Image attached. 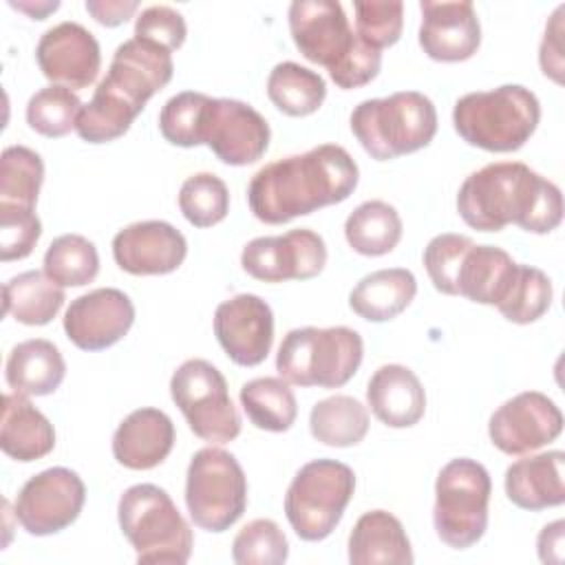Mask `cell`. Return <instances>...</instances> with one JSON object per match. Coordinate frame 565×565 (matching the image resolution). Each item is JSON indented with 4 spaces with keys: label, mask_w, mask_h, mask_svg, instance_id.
Segmentation results:
<instances>
[{
    "label": "cell",
    "mask_w": 565,
    "mask_h": 565,
    "mask_svg": "<svg viewBox=\"0 0 565 565\" xmlns=\"http://www.w3.org/2000/svg\"><path fill=\"white\" fill-rule=\"evenodd\" d=\"M358 179V163L342 146L320 143L263 166L247 185V203L258 221L282 225L347 201Z\"/></svg>",
    "instance_id": "obj_1"
},
{
    "label": "cell",
    "mask_w": 565,
    "mask_h": 565,
    "mask_svg": "<svg viewBox=\"0 0 565 565\" xmlns=\"http://www.w3.org/2000/svg\"><path fill=\"white\" fill-rule=\"evenodd\" d=\"M457 212L479 232H499L512 223L532 234H550L563 221V194L525 163L497 161L463 179Z\"/></svg>",
    "instance_id": "obj_2"
},
{
    "label": "cell",
    "mask_w": 565,
    "mask_h": 565,
    "mask_svg": "<svg viewBox=\"0 0 565 565\" xmlns=\"http://www.w3.org/2000/svg\"><path fill=\"white\" fill-rule=\"evenodd\" d=\"M294 44L313 64L329 71L335 86L360 88L377 77L382 53L364 44L335 0H296L289 4Z\"/></svg>",
    "instance_id": "obj_3"
},
{
    "label": "cell",
    "mask_w": 565,
    "mask_h": 565,
    "mask_svg": "<svg viewBox=\"0 0 565 565\" xmlns=\"http://www.w3.org/2000/svg\"><path fill=\"white\" fill-rule=\"evenodd\" d=\"M541 121L539 97L521 84L466 93L455 102L457 135L488 152H514L534 135Z\"/></svg>",
    "instance_id": "obj_4"
},
{
    "label": "cell",
    "mask_w": 565,
    "mask_h": 565,
    "mask_svg": "<svg viewBox=\"0 0 565 565\" xmlns=\"http://www.w3.org/2000/svg\"><path fill=\"white\" fill-rule=\"evenodd\" d=\"M351 130L360 146L377 161L426 148L437 132V110L419 90L364 99L351 113Z\"/></svg>",
    "instance_id": "obj_5"
},
{
    "label": "cell",
    "mask_w": 565,
    "mask_h": 565,
    "mask_svg": "<svg viewBox=\"0 0 565 565\" xmlns=\"http://www.w3.org/2000/svg\"><path fill=\"white\" fill-rule=\"evenodd\" d=\"M117 519L137 552V563L183 565L190 561L192 530L163 488L154 483L130 486L119 497Z\"/></svg>",
    "instance_id": "obj_6"
},
{
    "label": "cell",
    "mask_w": 565,
    "mask_h": 565,
    "mask_svg": "<svg viewBox=\"0 0 565 565\" xmlns=\"http://www.w3.org/2000/svg\"><path fill=\"white\" fill-rule=\"evenodd\" d=\"M364 355L362 335L349 327L291 329L276 353V371L296 386L338 388L360 369Z\"/></svg>",
    "instance_id": "obj_7"
},
{
    "label": "cell",
    "mask_w": 565,
    "mask_h": 565,
    "mask_svg": "<svg viewBox=\"0 0 565 565\" xmlns=\"http://www.w3.org/2000/svg\"><path fill=\"white\" fill-rule=\"evenodd\" d=\"M490 494L492 481L483 463L468 457L450 459L435 481L437 536L452 550L472 547L488 530Z\"/></svg>",
    "instance_id": "obj_8"
},
{
    "label": "cell",
    "mask_w": 565,
    "mask_h": 565,
    "mask_svg": "<svg viewBox=\"0 0 565 565\" xmlns=\"http://www.w3.org/2000/svg\"><path fill=\"white\" fill-rule=\"evenodd\" d=\"M355 492L353 470L335 459H313L291 479L285 514L302 541H322L340 523Z\"/></svg>",
    "instance_id": "obj_9"
},
{
    "label": "cell",
    "mask_w": 565,
    "mask_h": 565,
    "mask_svg": "<svg viewBox=\"0 0 565 565\" xmlns=\"http://www.w3.org/2000/svg\"><path fill=\"white\" fill-rule=\"evenodd\" d=\"M185 505L196 527L230 530L247 508V477L238 459L214 446L196 450L185 475Z\"/></svg>",
    "instance_id": "obj_10"
},
{
    "label": "cell",
    "mask_w": 565,
    "mask_h": 565,
    "mask_svg": "<svg viewBox=\"0 0 565 565\" xmlns=\"http://www.w3.org/2000/svg\"><path fill=\"white\" fill-rule=\"evenodd\" d=\"M170 395L199 439L227 444L241 435V415L223 373L212 362L185 360L170 377Z\"/></svg>",
    "instance_id": "obj_11"
},
{
    "label": "cell",
    "mask_w": 565,
    "mask_h": 565,
    "mask_svg": "<svg viewBox=\"0 0 565 565\" xmlns=\"http://www.w3.org/2000/svg\"><path fill=\"white\" fill-rule=\"evenodd\" d=\"M86 501L82 477L64 466L33 475L18 492L13 514L31 536H49L77 521Z\"/></svg>",
    "instance_id": "obj_12"
},
{
    "label": "cell",
    "mask_w": 565,
    "mask_h": 565,
    "mask_svg": "<svg viewBox=\"0 0 565 565\" xmlns=\"http://www.w3.org/2000/svg\"><path fill=\"white\" fill-rule=\"evenodd\" d=\"M269 139V124L254 106L238 99L210 97L201 124V146L205 143L218 161L249 166L267 152Z\"/></svg>",
    "instance_id": "obj_13"
},
{
    "label": "cell",
    "mask_w": 565,
    "mask_h": 565,
    "mask_svg": "<svg viewBox=\"0 0 565 565\" xmlns=\"http://www.w3.org/2000/svg\"><path fill=\"white\" fill-rule=\"evenodd\" d=\"M243 269L263 282L309 280L327 265V245L309 227L252 238L241 252Z\"/></svg>",
    "instance_id": "obj_14"
},
{
    "label": "cell",
    "mask_w": 565,
    "mask_h": 565,
    "mask_svg": "<svg viewBox=\"0 0 565 565\" xmlns=\"http://www.w3.org/2000/svg\"><path fill=\"white\" fill-rule=\"evenodd\" d=\"M563 430V413L541 391H523L503 402L488 422L490 441L505 455H527L554 441Z\"/></svg>",
    "instance_id": "obj_15"
},
{
    "label": "cell",
    "mask_w": 565,
    "mask_h": 565,
    "mask_svg": "<svg viewBox=\"0 0 565 565\" xmlns=\"http://www.w3.org/2000/svg\"><path fill=\"white\" fill-rule=\"evenodd\" d=\"M214 335L238 366H258L271 351L274 313L256 294H236L214 311Z\"/></svg>",
    "instance_id": "obj_16"
},
{
    "label": "cell",
    "mask_w": 565,
    "mask_h": 565,
    "mask_svg": "<svg viewBox=\"0 0 565 565\" xmlns=\"http://www.w3.org/2000/svg\"><path fill=\"white\" fill-rule=\"evenodd\" d=\"M35 60L49 82L79 90L97 79L102 51L97 38L86 26L66 20L42 33Z\"/></svg>",
    "instance_id": "obj_17"
},
{
    "label": "cell",
    "mask_w": 565,
    "mask_h": 565,
    "mask_svg": "<svg viewBox=\"0 0 565 565\" xmlns=\"http://www.w3.org/2000/svg\"><path fill=\"white\" fill-rule=\"evenodd\" d=\"M135 322L132 300L115 287H99L71 300L64 313L66 338L82 351L117 344Z\"/></svg>",
    "instance_id": "obj_18"
},
{
    "label": "cell",
    "mask_w": 565,
    "mask_h": 565,
    "mask_svg": "<svg viewBox=\"0 0 565 565\" xmlns=\"http://www.w3.org/2000/svg\"><path fill=\"white\" fill-rule=\"evenodd\" d=\"M188 254L185 236L166 221H137L113 238V258L132 276H163L181 267Z\"/></svg>",
    "instance_id": "obj_19"
},
{
    "label": "cell",
    "mask_w": 565,
    "mask_h": 565,
    "mask_svg": "<svg viewBox=\"0 0 565 565\" xmlns=\"http://www.w3.org/2000/svg\"><path fill=\"white\" fill-rule=\"evenodd\" d=\"M419 46L435 62H463L481 44V24L470 0H422Z\"/></svg>",
    "instance_id": "obj_20"
},
{
    "label": "cell",
    "mask_w": 565,
    "mask_h": 565,
    "mask_svg": "<svg viewBox=\"0 0 565 565\" xmlns=\"http://www.w3.org/2000/svg\"><path fill=\"white\" fill-rule=\"evenodd\" d=\"M172 73L174 64L168 49L130 38L115 49L106 79L143 108L146 102L172 79Z\"/></svg>",
    "instance_id": "obj_21"
},
{
    "label": "cell",
    "mask_w": 565,
    "mask_h": 565,
    "mask_svg": "<svg viewBox=\"0 0 565 565\" xmlns=\"http://www.w3.org/2000/svg\"><path fill=\"white\" fill-rule=\"evenodd\" d=\"M174 446V424L159 408H137L121 419L113 435V457L130 470H150L163 463Z\"/></svg>",
    "instance_id": "obj_22"
},
{
    "label": "cell",
    "mask_w": 565,
    "mask_h": 565,
    "mask_svg": "<svg viewBox=\"0 0 565 565\" xmlns=\"http://www.w3.org/2000/svg\"><path fill=\"white\" fill-rule=\"evenodd\" d=\"M373 415L391 428H411L426 413V393L419 377L404 364L380 366L366 384Z\"/></svg>",
    "instance_id": "obj_23"
},
{
    "label": "cell",
    "mask_w": 565,
    "mask_h": 565,
    "mask_svg": "<svg viewBox=\"0 0 565 565\" xmlns=\"http://www.w3.org/2000/svg\"><path fill=\"white\" fill-rule=\"evenodd\" d=\"M563 450H547L541 455L516 459L505 470V494L508 499L530 512L556 508L565 503L563 483Z\"/></svg>",
    "instance_id": "obj_24"
},
{
    "label": "cell",
    "mask_w": 565,
    "mask_h": 565,
    "mask_svg": "<svg viewBox=\"0 0 565 565\" xmlns=\"http://www.w3.org/2000/svg\"><path fill=\"white\" fill-rule=\"evenodd\" d=\"M413 547L402 521L386 510L364 512L349 534L351 565H413Z\"/></svg>",
    "instance_id": "obj_25"
},
{
    "label": "cell",
    "mask_w": 565,
    "mask_h": 565,
    "mask_svg": "<svg viewBox=\"0 0 565 565\" xmlns=\"http://www.w3.org/2000/svg\"><path fill=\"white\" fill-rule=\"evenodd\" d=\"M0 448L7 457L29 463L46 457L55 448V428L26 395L7 393L2 399Z\"/></svg>",
    "instance_id": "obj_26"
},
{
    "label": "cell",
    "mask_w": 565,
    "mask_h": 565,
    "mask_svg": "<svg viewBox=\"0 0 565 565\" xmlns=\"http://www.w3.org/2000/svg\"><path fill=\"white\" fill-rule=\"evenodd\" d=\"M7 384L26 397H44L60 388L66 375V362L60 349L44 338L15 344L7 358Z\"/></svg>",
    "instance_id": "obj_27"
},
{
    "label": "cell",
    "mask_w": 565,
    "mask_h": 565,
    "mask_svg": "<svg viewBox=\"0 0 565 565\" xmlns=\"http://www.w3.org/2000/svg\"><path fill=\"white\" fill-rule=\"evenodd\" d=\"M417 280L404 267L377 269L358 280L349 294L353 313L369 322H386L397 318L415 298Z\"/></svg>",
    "instance_id": "obj_28"
},
{
    "label": "cell",
    "mask_w": 565,
    "mask_h": 565,
    "mask_svg": "<svg viewBox=\"0 0 565 565\" xmlns=\"http://www.w3.org/2000/svg\"><path fill=\"white\" fill-rule=\"evenodd\" d=\"M514 271L516 263L505 249L472 243L457 274V296L497 307L505 296Z\"/></svg>",
    "instance_id": "obj_29"
},
{
    "label": "cell",
    "mask_w": 565,
    "mask_h": 565,
    "mask_svg": "<svg viewBox=\"0 0 565 565\" xmlns=\"http://www.w3.org/2000/svg\"><path fill=\"white\" fill-rule=\"evenodd\" d=\"M64 300V287L38 269L22 271L2 287L4 316H13L29 327L49 324L60 313Z\"/></svg>",
    "instance_id": "obj_30"
},
{
    "label": "cell",
    "mask_w": 565,
    "mask_h": 565,
    "mask_svg": "<svg viewBox=\"0 0 565 565\" xmlns=\"http://www.w3.org/2000/svg\"><path fill=\"white\" fill-rule=\"evenodd\" d=\"M141 110V106H137L124 90L104 77L97 84L90 102L82 106L75 130L79 139L88 143H106L128 132Z\"/></svg>",
    "instance_id": "obj_31"
},
{
    "label": "cell",
    "mask_w": 565,
    "mask_h": 565,
    "mask_svg": "<svg viewBox=\"0 0 565 565\" xmlns=\"http://www.w3.org/2000/svg\"><path fill=\"white\" fill-rule=\"evenodd\" d=\"M344 238L362 256H384L402 238L399 212L380 199L360 203L344 221Z\"/></svg>",
    "instance_id": "obj_32"
},
{
    "label": "cell",
    "mask_w": 565,
    "mask_h": 565,
    "mask_svg": "<svg viewBox=\"0 0 565 565\" xmlns=\"http://www.w3.org/2000/svg\"><path fill=\"white\" fill-rule=\"evenodd\" d=\"M309 430L324 446L349 448L366 437L369 411L351 395H331L313 404Z\"/></svg>",
    "instance_id": "obj_33"
},
{
    "label": "cell",
    "mask_w": 565,
    "mask_h": 565,
    "mask_svg": "<svg viewBox=\"0 0 565 565\" xmlns=\"http://www.w3.org/2000/svg\"><path fill=\"white\" fill-rule=\"evenodd\" d=\"M241 406L247 419L269 433H285L298 415L296 395L282 377H256L241 386Z\"/></svg>",
    "instance_id": "obj_34"
},
{
    "label": "cell",
    "mask_w": 565,
    "mask_h": 565,
    "mask_svg": "<svg viewBox=\"0 0 565 565\" xmlns=\"http://www.w3.org/2000/svg\"><path fill=\"white\" fill-rule=\"evenodd\" d=\"M267 95L280 113L289 117H307L322 106L327 84L320 73L300 66L298 62H280L267 77Z\"/></svg>",
    "instance_id": "obj_35"
},
{
    "label": "cell",
    "mask_w": 565,
    "mask_h": 565,
    "mask_svg": "<svg viewBox=\"0 0 565 565\" xmlns=\"http://www.w3.org/2000/svg\"><path fill=\"white\" fill-rule=\"evenodd\" d=\"M97 271V247L82 234H62L46 247L44 274L60 287H84L95 280Z\"/></svg>",
    "instance_id": "obj_36"
},
{
    "label": "cell",
    "mask_w": 565,
    "mask_h": 565,
    "mask_svg": "<svg viewBox=\"0 0 565 565\" xmlns=\"http://www.w3.org/2000/svg\"><path fill=\"white\" fill-rule=\"evenodd\" d=\"M552 296V280L543 269L516 263L512 282L497 309L505 320L514 324H530L550 309Z\"/></svg>",
    "instance_id": "obj_37"
},
{
    "label": "cell",
    "mask_w": 565,
    "mask_h": 565,
    "mask_svg": "<svg viewBox=\"0 0 565 565\" xmlns=\"http://www.w3.org/2000/svg\"><path fill=\"white\" fill-rule=\"evenodd\" d=\"M44 181L42 157L26 146H7L0 157V203L35 207Z\"/></svg>",
    "instance_id": "obj_38"
},
{
    "label": "cell",
    "mask_w": 565,
    "mask_h": 565,
    "mask_svg": "<svg viewBox=\"0 0 565 565\" xmlns=\"http://www.w3.org/2000/svg\"><path fill=\"white\" fill-rule=\"evenodd\" d=\"M179 210L194 227H212L230 212V190L212 172H196L181 183Z\"/></svg>",
    "instance_id": "obj_39"
},
{
    "label": "cell",
    "mask_w": 565,
    "mask_h": 565,
    "mask_svg": "<svg viewBox=\"0 0 565 565\" xmlns=\"http://www.w3.org/2000/svg\"><path fill=\"white\" fill-rule=\"evenodd\" d=\"M82 106L84 104L71 88L51 84L31 95L26 104V124L38 135L51 139L64 137L75 128Z\"/></svg>",
    "instance_id": "obj_40"
},
{
    "label": "cell",
    "mask_w": 565,
    "mask_h": 565,
    "mask_svg": "<svg viewBox=\"0 0 565 565\" xmlns=\"http://www.w3.org/2000/svg\"><path fill=\"white\" fill-rule=\"evenodd\" d=\"M287 556V536L271 519L249 521L238 530L232 543V561L236 565H282Z\"/></svg>",
    "instance_id": "obj_41"
},
{
    "label": "cell",
    "mask_w": 565,
    "mask_h": 565,
    "mask_svg": "<svg viewBox=\"0 0 565 565\" xmlns=\"http://www.w3.org/2000/svg\"><path fill=\"white\" fill-rule=\"evenodd\" d=\"M210 95L183 90L172 95L159 113V130L166 141L181 148L201 146V124Z\"/></svg>",
    "instance_id": "obj_42"
},
{
    "label": "cell",
    "mask_w": 565,
    "mask_h": 565,
    "mask_svg": "<svg viewBox=\"0 0 565 565\" xmlns=\"http://www.w3.org/2000/svg\"><path fill=\"white\" fill-rule=\"evenodd\" d=\"M355 33L371 49L393 46L404 26V4L399 0L377 2V0H355Z\"/></svg>",
    "instance_id": "obj_43"
},
{
    "label": "cell",
    "mask_w": 565,
    "mask_h": 565,
    "mask_svg": "<svg viewBox=\"0 0 565 565\" xmlns=\"http://www.w3.org/2000/svg\"><path fill=\"white\" fill-rule=\"evenodd\" d=\"M472 238L463 234H437L424 247V267L433 287L446 296H457V274Z\"/></svg>",
    "instance_id": "obj_44"
},
{
    "label": "cell",
    "mask_w": 565,
    "mask_h": 565,
    "mask_svg": "<svg viewBox=\"0 0 565 565\" xmlns=\"http://www.w3.org/2000/svg\"><path fill=\"white\" fill-rule=\"evenodd\" d=\"M42 234V223L33 207L0 203V260L26 258Z\"/></svg>",
    "instance_id": "obj_45"
},
{
    "label": "cell",
    "mask_w": 565,
    "mask_h": 565,
    "mask_svg": "<svg viewBox=\"0 0 565 565\" xmlns=\"http://www.w3.org/2000/svg\"><path fill=\"white\" fill-rule=\"evenodd\" d=\"M185 35H188V26H185L183 15L168 4L146 7L137 15L135 38L154 42V44L168 49L170 53L177 51L185 42Z\"/></svg>",
    "instance_id": "obj_46"
},
{
    "label": "cell",
    "mask_w": 565,
    "mask_h": 565,
    "mask_svg": "<svg viewBox=\"0 0 565 565\" xmlns=\"http://www.w3.org/2000/svg\"><path fill=\"white\" fill-rule=\"evenodd\" d=\"M565 7L561 4L550 24L545 26V33H543V40H541V49H539V64H541V71L552 77L554 82H563V42H561V35H563V15Z\"/></svg>",
    "instance_id": "obj_47"
},
{
    "label": "cell",
    "mask_w": 565,
    "mask_h": 565,
    "mask_svg": "<svg viewBox=\"0 0 565 565\" xmlns=\"http://www.w3.org/2000/svg\"><path fill=\"white\" fill-rule=\"evenodd\" d=\"M139 9L137 0H86V11L104 26H119Z\"/></svg>",
    "instance_id": "obj_48"
},
{
    "label": "cell",
    "mask_w": 565,
    "mask_h": 565,
    "mask_svg": "<svg viewBox=\"0 0 565 565\" xmlns=\"http://www.w3.org/2000/svg\"><path fill=\"white\" fill-rule=\"evenodd\" d=\"M563 547H565V521L556 519L554 523H547L536 539L539 558L543 563L561 565L563 563Z\"/></svg>",
    "instance_id": "obj_49"
},
{
    "label": "cell",
    "mask_w": 565,
    "mask_h": 565,
    "mask_svg": "<svg viewBox=\"0 0 565 565\" xmlns=\"http://www.w3.org/2000/svg\"><path fill=\"white\" fill-rule=\"evenodd\" d=\"M13 9H20V11H24V13H29L33 20H44V15L46 13H51V11H55L57 7H60V2L57 0H53V2H9Z\"/></svg>",
    "instance_id": "obj_50"
}]
</instances>
